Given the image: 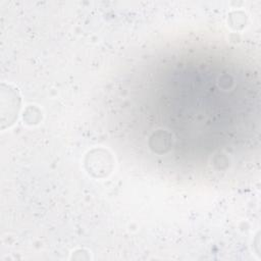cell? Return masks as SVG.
Returning a JSON list of instances; mask_svg holds the SVG:
<instances>
[{"mask_svg":"<svg viewBox=\"0 0 261 261\" xmlns=\"http://www.w3.org/2000/svg\"><path fill=\"white\" fill-rule=\"evenodd\" d=\"M86 166L89 172L93 173L95 176H104L111 170L112 159L107 151L102 149L94 150L87 156Z\"/></svg>","mask_w":261,"mask_h":261,"instance_id":"6da1fadb","label":"cell"}]
</instances>
